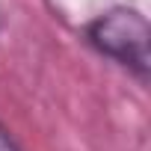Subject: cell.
Instances as JSON below:
<instances>
[{
  "label": "cell",
  "mask_w": 151,
  "mask_h": 151,
  "mask_svg": "<svg viewBox=\"0 0 151 151\" xmlns=\"http://www.w3.org/2000/svg\"><path fill=\"white\" fill-rule=\"evenodd\" d=\"M0 151H21V145H18V139H15V133L9 130V124L0 119Z\"/></svg>",
  "instance_id": "7a4b0ae2"
},
{
  "label": "cell",
  "mask_w": 151,
  "mask_h": 151,
  "mask_svg": "<svg viewBox=\"0 0 151 151\" xmlns=\"http://www.w3.org/2000/svg\"><path fill=\"white\" fill-rule=\"evenodd\" d=\"M83 42L104 59L124 68L139 86L151 80V21L139 6L116 3L80 27Z\"/></svg>",
  "instance_id": "6da1fadb"
}]
</instances>
